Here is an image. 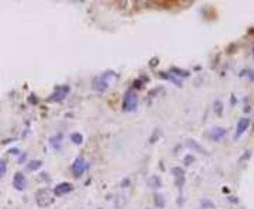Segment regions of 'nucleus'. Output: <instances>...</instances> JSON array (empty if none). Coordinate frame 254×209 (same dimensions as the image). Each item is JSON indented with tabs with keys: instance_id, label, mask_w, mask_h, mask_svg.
<instances>
[{
	"instance_id": "obj_17",
	"label": "nucleus",
	"mask_w": 254,
	"mask_h": 209,
	"mask_svg": "<svg viewBox=\"0 0 254 209\" xmlns=\"http://www.w3.org/2000/svg\"><path fill=\"white\" fill-rule=\"evenodd\" d=\"M193 163V157L192 156H187L185 157V166H190Z\"/></svg>"
},
{
	"instance_id": "obj_7",
	"label": "nucleus",
	"mask_w": 254,
	"mask_h": 209,
	"mask_svg": "<svg viewBox=\"0 0 254 209\" xmlns=\"http://www.w3.org/2000/svg\"><path fill=\"white\" fill-rule=\"evenodd\" d=\"M27 185V179L24 177L23 173H16L14 177H13V187L17 189V191H23Z\"/></svg>"
},
{
	"instance_id": "obj_2",
	"label": "nucleus",
	"mask_w": 254,
	"mask_h": 209,
	"mask_svg": "<svg viewBox=\"0 0 254 209\" xmlns=\"http://www.w3.org/2000/svg\"><path fill=\"white\" fill-rule=\"evenodd\" d=\"M137 107V95L134 91H127L123 101V110L125 112H133Z\"/></svg>"
},
{
	"instance_id": "obj_14",
	"label": "nucleus",
	"mask_w": 254,
	"mask_h": 209,
	"mask_svg": "<svg viewBox=\"0 0 254 209\" xmlns=\"http://www.w3.org/2000/svg\"><path fill=\"white\" fill-rule=\"evenodd\" d=\"M6 170H7V164L4 160H0V179L3 178V175L6 174Z\"/></svg>"
},
{
	"instance_id": "obj_4",
	"label": "nucleus",
	"mask_w": 254,
	"mask_h": 209,
	"mask_svg": "<svg viewBox=\"0 0 254 209\" xmlns=\"http://www.w3.org/2000/svg\"><path fill=\"white\" fill-rule=\"evenodd\" d=\"M86 167H88V164H86L84 157H78L72 164V173H74L75 177H81L85 173Z\"/></svg>"
},
{
	"instance_id": "obj_16",
	"label": "nucleus",
	"mask_w": 254,
	"mask_h": 209,
	"mask_svg": "<svg viewBox=\"0 0 254 209\" xmlns=\"http://www.w3.org/2000/svg\"><path fill=\"white\" fill-rule=\"evenodd\" d=\"M242 75H247L252 81H254V70H246Z\"/></svg>"
},
{
	"instance_id": "obj_15",
	"label": "nucleus",
	"mask_w": 254,
	"mask_h": 209,
	"mask_svg": "<svg viewBox=\"0 0 254 209\" xmlns=\"http://www.w3.org/2000/svg\"><path fill=\"white\" fill-rule=\"evenodd\" d=\"M215 112H216V113H218L219 116H222L223 104H222V102H221V101H218V102L215 104Z\"/></svg>"
},
{
	"instance_id": "obj_9",
	"label": "nucleus",
	"mask_w": 254,
	"mask_h": 209,
	"mask_svg": "<svg viewBox=\"0 0 254 209\" xmlns=\"http://www.w3.org/2000/svg\"><path fill=\"white\" fill-rule=\"evenodd\" d=\"M187 146L192 147L193 150H196V151H198V153H201V154H206V151L203 150V147H202L198 141L192 140V139H188V140H187Z\"/></svg>"
},
{
	"instance_id": "obj_10",
	"label": "nucleus",
	"mask_w": 254,
	"mask_h": 209,
	"mask_svg": "<svg viewBox=\"0 0 254 209\" xmlns=\"http://www.w3.org/2000/svg\"><path fill=\"white\" fill-rule=\"evenodd\" d=\"M42 163L41 161H37V160H32V161H30L29 164H27V171H37L38 168L41 167Z\"/></svg>"
},
{
	"instance_id": "obj_5",
	"label": "nucleus",
	"mask_w": 254,
	"mask_h": 209,
	"mask_svg": "<svg viewBox=\"0 0 254 209\" xmlns=\"http://www.w3.org/2000/svg\"><path fill=\"white\" fill-rule=\"evenodd\" d=\"M249 126H250V119H249V117H240V120L237 122V126H236L234 139H236V140H239L240 136H242L244 132L249 129Z\"/></svg>"
},
{
	"instance_id": "obj_1",
	"label": "nucleus",
	"mask_w": 254,
	"mask_h": 209,
	"mask_svg": "<svg viewBox=\"0 0 254 209\" xmlns=\"http://www.w3.org/2000/svg\"><path fill=\"white\" fill-rule=\"evenodd\" d=\"M54 192L50 191L48 188H42L40 191H37L35 194V201H37V205L40 208H47V207H51L54 202Z\"/></svg>"
},
{
	"instance_id": "obj_12",
	"label": "nucleus",
	"mask_w": 254,
	"mask_h": 209,
	"mask_svg": "<svg viewBox=\"0 0 254 209\" xmlns=\"http://www.w3.org/2000/svg\"><path fill=\"white\" fill-rule=\"evenodd\" d=\"M154 201H156V205H157V207H161V208H162V207L165 205V198H164L161 194H156V195H154Z\"/></svg>"
},
{
	"instance_id": "obj_8",
	"label": "nucleus",
	"mask_w": 254,
	"mask_h": 209,
	"mask_svg": "<svg viewBox=\"0 0 254 209\" xmlns=\"http://www.w3.org/2000/svg\"><path fill=\"white\" fill-rule=\"evenodd\" d=\"M72 188H74V187H72L69 182H61L60 185H57V187L54 188V195L63 197V195H66L68 192H71Z\"/></svg>"
},
{
	"instance_id": "obj_18",
	"label": "nucleus",
	"mask_w": 254,
	"mask_h": 209,
	"mask_svg": "<svg viewBox=\"0 0 254 209\" xmlns=\"http://www.w3.org/2000/svg\"><path fill=\"white\" fill-rule=\"evenodd\" d=\"M252 52H253V57H254V47H253V48H252Z\"/></svg>"
},
{
	"instance_id": "obj_11",
	"label": "nucleus",
	"mask_w": 254,
	"mask_h": 209,
	"mask_svg": "<svg viewBox=\"0 0 254 209\" xmlns=\"http://www.w3.org/2000/svg\"><path fill=\"white\" fill-rule=\"evenodd\" d=\"M71 141H72L74 144H82L84 136H82L81 133H72V135H71Z\"/></svg>"
},
{
	"instance_id": "obj_13",
	"label": "nucleus",
	"mask_w": 254,
	"mask_h": 209,
	"mask_svg": "<svg viewBox=\"0 0 254 209\" xmlns=\"http://www.w3.org/2000/svg\"><path fill=\"white\" fill-rule=\"evenodd\" d=\"M148 185H150L151 188H159V185H161V184H159V178L156 177V175L151 177L148 179Z\"/></svg>"
},
{
	"instance_id": "obj_3",
	"label": "nucleus",
	"mask_w": 254,
	"mask_h": 209,
	"mask_svg": "<svg viewBox=\"0 0 254 209\" xmlns=\"http://www.w3.org/2000/svg\"><path fill=\"white\" fill-rule=\"evenodd\" d=\"M69 92V86H66V85H64V86H58L55 91H54V94L50 96V101L51 102H61L65 99V96L68 95Z\"/></svg>"
},
{
	"instance_id": "obj_6",
	"label": "nucleus",
	"mask_w": 254,
	"mask_h": 209,
	"mask_svg": "<svg viewBox=\"0 0 254 209\" xmlns=\"http://www.w3.org/2000/svg\"><path fill=\"white\" fill-rule=\"evenodd\" d=\"M226 136V129L221 127V126H215L212 127L211 130L208 132V137L213 140V141H218V140H222L223 137Z\"/></svg>"
}]
</instances>
